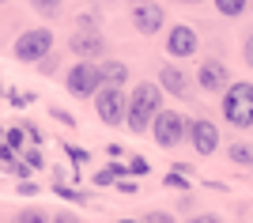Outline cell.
I'll return each instance as SVG.
<instances>
[{
    "instance_id": "1",
    "label": "cell",
    "mask_w": 253,
    "mask_h": 223,
    "mask_svg": "<svg viewBox=\"0 0 253 223\" xmlns=\"http://www.w3.org/2000/svg\"><path fill=\"white\" fill-rule=\"evenodd\" d=\"M163 110V84H136L132 95H128V117H125V129L128 133H151V121L155 114Z\"/></svg>"
},
{
    "instance_id": "2",
    "label": "cell",
    "mask_w": 253,
    "mask_h": 223,
    "mask_svg": "<svg viewBox=\"0 0 253 223\" xmlns=\"http://www.w3.org/2000/svg\"><path fill=\"white\" fill-rule=\"evenodd\" d=\"M227 125L234 129H253V84L250 80H231V87L223 91V102H219Z\"/></svg>"
},
{
    "instance_id": "3",
    "label": "cell",
    "mask_w": 253,
    "mask_h": 223,
    "mask_svg": "<svg viewBox=\"0 0 253 223\" xmlns=\"http://www.w3.org/2000/svg\"><path fill=\"white\" fill-rule=\"evenodd\" d=\"M102 68L98 61H87V57H76V64L64 72V87H68V95L72 98H95L102 91Z\"/></svg>"
},
{
    "instance_id": "4",
    "label": "cell",
    "mask_w": 253,
    "mask_h": 223,
    "mask_svg": "<svg viewBox=\"0 0 253 223\" xmlns=\"http://www.w3.org/2000/svg\"><path fill=\"white\" fill-rule=\"evenodd\" d=\"M151 140L163 151H174L178 144L189 140V117L178 114V110H159L155 121H151Z\"/></svg>"
},
{
    "instance_id": "5",
    "label": "cell",
    "mask_w": 253,
    "mask_h": 223,
    "mask_svg": "<svg viewBox=\"0 0 253 223\" xmlns=\"http://www.w3.org/2000/svg\"><path fill=\"white\" fill-rule=\"evenodd\" d=\"M91 102H95V117L102 121V125H125V117H128V95H125V87L102 84V91H98Z\"/></svg>"
},
{
    "instance_id": "6",
    "label": "cell",
    "mask_w": 253,
    "mask_h": 223,
    "mask_svg": "<svg viewBox=\"0 0 253 223\" xmlns=\"http://www.w3.org/2000/svg\"><path fill=\"white\" fill-rule=\"evenodd\" d=\"M45 53H53V31L49 27H31V31H23L11 45V57L23 64H38Z\"/></svg>"
},
{
    "instance_id": "7",
    "label": "cell",
    "mask_w": 253,
    "mask_h": 223,
    "mask_svg": "<svg viewBox=\"0 0 253 223\" xmlns=\"http://www.w3.org/2000/svg\"><path fill=\"white\" fill-rule=\"evenodd\" d=\"M197 49H201V38H197L193 27H185V23L167 27V57L185 61V57H197Z\"/></svg>"
},
{
    "instance_id": "8",
    "label": "cell",
    "mask_w": 253,
    "mask_h": 223,
    "mask_svg": "<svg viewBox=\"0 0 253 223\" xmlns=\"http://www.w3.org/2000/svg\"><path fill=\"white\" fill-rule=\"evenodd\" d=\"M197 87L208 91V95H223L227 87H231V72H227V64L208 57V61L197 64Z\"/></svg>"
},
{
    "instance_id": "9",
    "label": "cell",
    "mask_w": 253,
    "mask_h": 223,
    "mask_svg": "<svg viewBox=\"0 0 253 223\" xmlns=\"http://www.w3.org/2000/svg\"><path fill=\"white\" fill-rule=\"evenodd\" d=\"M68 53H72V57H87V61H98V57H106V38H102V31L76 27L72 38H68Z\"/></svg>"
},
{
    "instance_id": "10",
    "label": "cell",
    "mask_w": 253,
    "mask_h": 223,
    "mask_svg": "<svg viewBox=\"0 0 253 223\" xmlns=\"http://www.w3.org/2000/svg\"><path fill=\"white\" fill-rule=\"evenodd\" d=\"M128 19H132V27H136L140 34H148V38H151V34H159L163 27H167V11L159 8L155 0H136Z\"/></svg>"
},
{
    "instance_id": "11",
    "label": "cell",
    "mask_w": 253,
    "mask_h": 223,
    "mask_svg": "<svg viewBox=\"0 0 253 223\" xmlns=\"http://www.w3.org/2000/svg\"><path fill=\"white\" fill-rule=\"evenodd\" d=\"M189 144L197 155H215L219 151V129L208 117H193L189 121Z\"/></svg>"
},
{
    "instance_id": "12",
    "label": "cell",
    "mask_w": 253,
    "mask_h": 223,
    "mask_svg": "<svg viewBox=\"0 0 253 223\" xmlns=\"http://www.w3.org/2000/svg\"><path fill=\"white\" fill-rule=\"evenodd\" d=\"M159 84H163V91H170L174 98H189L193 95V80L185 76V68H178V64H163V68H159Z\"/></svg>"
},
{
    "instance_id": "13",
    "label": "cell",
    "mask_w": 253,
    "mask_h": 223,
    "mask_svg": "<svg viewBox=\"0 0 253 223\" xmlns=\"http://www.w3.org/2000/svg\"><path fill=\"white\" fill-rule=\"evenodd\" d=\"M227 159H231L234 167H242V170H253V144L231 140V144H227Z\"/></svg>"
},
{
    "instance_id": "14",
    "label": "cell",
    "mask_w": 253,
    "mask_h": 223,
    "mask_svg": "<svg viewBox=\"0 0 253 223\" xmlns=\"http://www.w3.org/2000/svg\"><path fill=\"white\" fill-rule=\"evenodd\" d=\"M98 68H102V80H106V84H117V87H125V84H128V64H125V61L106 57Z\"/></svg>"
},
{
    "instance_id": "15",
    "label": "cell",
    "mask_w": 253,
    "mask_h": 223,
    "mask_svg": "<svg viewBox=\"0 0 253 223\" xmlns=\"http://www.w3.org/2000/svg\"><path fill=\"white\" fill-rule=\"evenodd\" d=\"M121 174H128V167H121V163H106L102 170H95L91 174V181H95L98 189H110V185H117V178Z\"/></svg>"
},
{
    "instance_id": "16",
    "label": "cell",
    "mask_w": 253,
    "mask_h": 223,
    "mask_svg": "<svg viewBox=\"0 0 253 223\" xmlns=\"http://www.w3.org/2000/svg\"><path fill=\"white\" fill-rule=\"evenodd\" d=\"M53 193H57L61 201H68V204H91L95 201V193H80V189H72V185H64V181H57Z\"/></svg>"
},
{
    "instance_id": "17",
    "label": "cell",
    "mask_w": 253,
    "mask_h": 223,
    "mask_svg": "<svg viewBox=\"0 0 253 223\" xmlns=\"http://www.w3.org/2000/svg\"><path fill=\"white\" fill-rule=\"evenodd\" d=\"M23 140H31V136H27V129H23V121H15V125L4 129V148H8V151H23Z\"/></svg>"
},
{
    "instance_id": "18",
    "label": "cell",
    "mask_w": 253,
    "mask_h": 223,
    "mask_svg": "<svg viewBox=\"0 0 253 223\" xmlns=\"http://www.w3.org/2000/svg\"><path fill=\"white\" fill-rule=\"evenodd\" d=\"M211 4H215V11L227 15V19H238V15H246V8H250V0H211Z\"/></svg>"
},
{
    "instance_id": "19",
    "label": "cell",
    "mask_w": 253,
    "mask_h": 223,
    "mask_svg": "<svg viewBox=\"0 0 253 223\" xmlns=\"http://www.w3.org/2000/svg\"><path fill=\"white\" fill-rule=\"evenodd\" d=\"M4 98H8L11 110H23V106H31L38 95H34V91H19V87H8V91H4Z\"/></svg>"
},
{
    "instance_id": "20",
    "label": "cell",
    "mask_w": 253,
    "mask_h": 223,
    "mask_svg": "<svg viewBox=\"0 0 253 223\" xmlns=\"http://www.w3.org/2000/svg\"><path fill=\"white\" fill-rule=\"evenodd\" d=\"M45 220H53L45 208H19L15 212V223H45Z\"/></svg>"
},
{
    "instance_id": "21",
    "label": "cell",
    "mask_w": 253,
    "mask_h": 223,
    "mask_svg": "<svg viewBox=\"0 0 253 223\" xmlns=\"http://www.w3.org/2000/svg\"><path fill=\"white\" fill-rule=\"evenodd\" d=\"M19 155H23L27 163H31L34 170H45V151H42V144H31V148H23Z\"/></svg>"
},
{
    "instance_id": "22",
    "label": "cell",
    "mask_w": 253,
    "mask_h": 223,
    "mask_svg": "<svg viewBox=\"0 0 253 223\" xmlns=\"http://www.w3.org/2000/svg\"><path fill=\"white\" fill-rule=\"evenodd\" d=\"M163 185H167V189H178V193H185V189H189V178H185V170H170L167 178H163Z\"/></svg>"
},
{
    "instance_id": "23",
    "label": "cell",
    "mask_w": 253,
    "mask_h": 223,
    "mask_svg": "<svg viewBox=\"0 0 253 223\" xmlns=\"http://www.w3.org/2000/svg\"><path fill=\"white\" fill-rule=\"evenodd\" d=\"M31 8L38 11V15H49V19H53V15L64 8V0H31Z\"/></svg>"
},
{
    "instance_id": "24",
    "label": "cell",
    "mask_w": 253,
    "mask_h": 223,
    "mask_svg": "<svg viewBox=\"0 0 253 223\" xmlns=\"http://www.w3.org/2000/svg\"><path fill=\"white\" fill-rule=\"evenodd\" d=\"M125 167H128V174H136V178H144V174L151 170V163L144 159V155H128V163H125Z\"/></svg>"
},
{
    "instance_id": "25",
    "label": "cell",
    "mask_w": 253,
    "mask_h": 223,
    "mask_svg": "<svg viewBox=\"0 0 253 223\" xmlns=\"http://www.w3.org/2000/svg\"><path fill=\"white\" fill-rule=\"evenodd\" d=\"M114 189H117V193H125V197H132V193H140V181H136V174H132V178H128V174H121Z\"/></svg>"
},
{
    "instance_id": "26",
    "label": "cell",
    "mask_w": 253,
    "mask_h": 223,
    "mask_svg": "<svg viewBox=\"0 0 253 223\" xmlns=\"http://www.w3.org/2000/svg\"><path fill=\"white\" fill-rule=\"evenodd\" d=\"M57 68H61V61H57V53H45L42 61H38V72H42V76H57Z\"/></svg>"
},
{
    "instance_id": "27",
    "label": "cell",
    "mask_w": 253,
    "mask_h": 223,
    "mask_svg": "<svg viewBox=\"0 0 253 223\" xmlns=\"http://www.w3.org/2000/svg\"><path fill=\"white\" fill-rule=\"evenodd\" d=\"M64 155L72 159V167H80V163L91 159V155H87V148H76V144H64Z\"/></svg>"
},
{
    "instance_id": "28",
    "label": "cell",
    "mask_w": 253,
    "mask_h": 223,
    "mask_svg": "<svg viewBox=\"0 0 253 223\" xmlns=\"http://www.w3.org/2000/svg\"><path fill=\"white\" fill-rule=\"evenodd\" d=\"M49 117H53V121H61V125H68V129H80V121H76L68 110H61V106H53V110H49Z\"/></svg>"
},
{
    "instance_id": "29",
    "label": "cell",
    "mask_w": 253,
    "mask_h": 223,
    "mask_svg": "<svg viewBox=\"0 0 253 223\" xmlns=\"http://www.w3.org/2000/svg\"><path fill=\"white\" fill-rule=\"evenodd\" d=\"M38 189H42V185H38V181H31V178L15 181V193H19V197H38Z\"/></svg>"
},
{
    "instance_id": "30",
    "label": "cell",
    "mask_w": 253,
    "mask_h": 223,
    "mask_svg": "<svg viewBox=\"0 0 253 223\" xmlns=\"http://www.w3.org/2000/svg\"><path fill=\"white\" fill-rule=\"evenodd\" d=\"M23 129H27V136H31V144H45V136H42V129L34 125V121H23Z\"/></svg>"
},
{
    "instance_id": "31",
    "label": "cell",
    "mask_w": 253,
    "mask_h": 223,
    "mask_svg": "<svg viewBox=\"0 0 253 223\" xmlns=\"http://www.w3.org/2000/svg\"><path fill=\"white\" fill-rule=\"evenodd\" d=\"M242 61H246V64L253 68V31L246 34V42H242Z\"/></svg>"
},
{
    "instance_id": "32",
    "label": "cell",
    "mask_w": 253,
    "mask_h": 223,
    "mask_svg": "<svg viewBox=\"0 0 253 223\" xmlns=\"http://www.w3.org/2000/svg\"><path fill=\"white\" fill-rule=\"evenodd\" d=\"M167 220H174V216H170V212H159V208L144 216V223H167Z\"/></svg>"
},
{
    "instance_id": "33",
    "label": "cell",
    "mask_w": 253,
    "mask_h": 223,
    "mask_svg": "<svg viewBox=\"0 0 253 223\" xmlns=\"http://www.w3.org/2000/svg\"><path fill=\"white\" fill-rule=\"evenodd\" d=\"M53 220L57 223H72V220H80V216H76L72 208H61V212H53Z\"/></svg>"
},
{
    "instance_id": "34",
    "label": "cell",
    "mask_w": 253,
    "mask_h": 223,
    "mask_svg": "<svg viewBox=\"0 0 253 223\" xmlns=\"http://www.w3.org/2000/svg\"><path fill=\"white\" fill-rule=\"evenodd\" d=\"M106 155H114V159H117V155H125V148H121V144H106Z\"/></svg>"
},
{
    "instance_id": "35",
    "label": "cell",
    "mask_w": 253,
    "mask_h": 223,
    "mask_svg": "<svg viewBox=\"0 0 253 223\" xmlns=\"http://www.w3.org/2000/svg\"><path fill=\"white\" fill-rule=\"evenodd\" d=\"M178 4H204V0H178Z\"/></svg>"
},
{
    "instance_id": "36",
    "label": "cell",
    "mask_w": 253,
    "mask_h": 223,
    "mask_svg": "<svg viewBox=\"0 0 253 223\" xmlns=\"http://www.w3.org/2000/svg\"><path fill=\"white\" fill-rule=\"evenodd\" d=\"M95 4H114V0H95Z\"/></svg>"
},
{
    "instance_id": "37",
    "label": "cell",
    "mask_w": 253,
    "mask_h": 223,
    "mask_svg": "<svg viewBox=\"0 0 253 223\" xmlns=\"http://www.w3.org/2000/svg\"><path fill=\"white\" fill-rule=\"evenodd\" d=\"M4 4H11V0H4Z\"/></svg>"
}]
</instances>
